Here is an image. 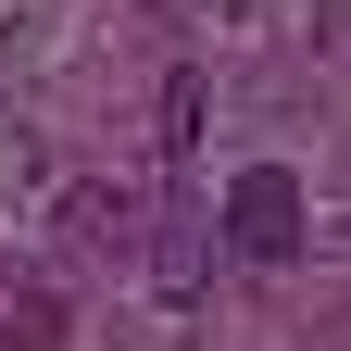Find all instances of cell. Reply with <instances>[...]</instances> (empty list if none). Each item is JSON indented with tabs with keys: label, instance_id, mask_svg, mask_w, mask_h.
<instances>
[{
	"label": "cell",
	"instance_id": "cell-3",
	"mask_svg": "<svg viewBox=\"0 0 351 351\" xmlns=\"http://www.w3.org/2000/svg\"><path fill=\"white\" fill-rule=\"evenodd\" d=\"M201 113H213L201 63H176V75H163V163H189V151H201Z\"/></svg>",
	"mask_w": 351,
	"mask_h": 351
},
{
	"label": "cell",
	"instance_id": "cell-2",
	"mask_svg": "<svg viewBox=\"0 0 351 351\" xmlns=\"http://www.w3.org/2000/svg\"><path fill=\"white\" fill-rule=\"evenodd\" d=\"M213 239H226V213L176 189V201H163V226H151V289H163V301H201V263H213Z\"/></svg>",
	"mask_w": 351,
	"mask_h": 351
},
{
	"label": "cell",
	"instance_id": "cell-1",
	"mask_svg": "<svg viewBox=\"0 0 351 351\" xmlns=\"http://www.w3.org/2000/svg\"><path fill=\"white\" fill-rule=\"evenodd\" d=\"M301 239H314L301 176H289V163H251L239 189H226V251H239V263H301Z\"/></svg>",
	"mask_w": 351,
	"mask_h": 351
}]
</instances>
